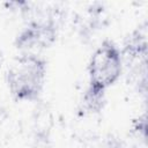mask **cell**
I'll list each match as a JSON object with an SVG mask.
<instances>
[{
	"mask_svg": "<svg viewBox=\"0 0 148 148\" xmlns=\"http://www.w3.org/2000/svg\"><path fill=\"white\" fill-rule=\"evenodd\" d=\"M56 24L52 18L31 22L16 39V47L22 56H38V52L49 47L56 39Z\"/></svg>",
	"mask_w": 148,
	"mask_h": 148,
	"instance_id": "3957f363",
	"label": "cell"
},
{
	"mask_svg": "<svg viewBox=\"0 0 148 148\" xmlns=\"http://www.w3.org/2000/svg\"><path fill=\"white\" fill-rule=\"evenodd\" d=\"M45 61L38 56H21L8 72V86L12 94L21 101L35 99L44 84Z\"/></svg>",
	"mask_w": 148,
	"mask_h": 148,
	"instance_id": "6da1fadb",
	"label": "cell"
},
{
	"mask_svg": "<svg viewBox=\"0 0 148 148\" xmlns=\"http://www.w3.org/2000/svg\"><path fill=\"white\" fill-rule=\"evenodd\" d=\"M120 50L111 42H104L92 53L89 66V87L99 91H105L113 84L121 73Z\"/></svg>",
	"mask_w": 148,
	"mask_h": 148,
	"instance_id": "7a4b0ae2",
	"label": "cell"
}]
</instances>
